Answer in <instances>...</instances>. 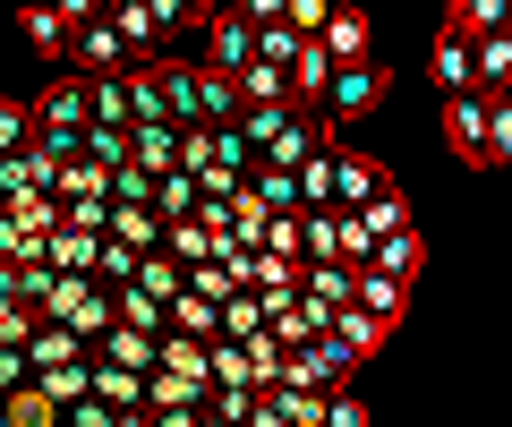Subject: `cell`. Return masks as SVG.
Listing matches in <instances>:
<instances>
[{
	"instance_id": "7",
	"label": "cell",
	"mask_w": 512,
	"mask_h": 427,
	"mask_svg": "<svg viewBox=\"0 0 512 427\" xmlns=\"http://www.w3.org/2000/svg\"><path fill=\"white\" fill-rule=\"evenodd\" d=\"M376 188H384V163H367V154H350V146H342V129H333V188H325V197H333V205L350 214V205H367Z\"/></svg>"
},
{
	"instance_id": "1",
	"label": "cell",
	"mask_w": 512,
	"mask_h": 427,
	"mask_svg": "<svg viewBox=\"0 0 512 427\" xmlns=\"http://www.w3.org/2000/svg\"><path fill=\"white\" fill-rule=\"evenodd\" d=\"M384 94H393V69H384L376 52H359V60H333L325 94H316V103H325V129H350V120H367V112L384 103Z\"/></svg>"
},
{
	"instance_id": "9",
	"label": "cell",
	"mask_w": 512,
	"mask_h": 427,
	"mask_svg": "<svg viewBox=\"0 0 512 427\" xmlns=\"http://www.w3.org/2000/svg\"><path fill=\"white\" fill-rule=\"evenodd\" d=\"M60 402L43 393V376H18V385H0V427H52Z\"/></svg>"
},
{
	"instance_id": "22",
	"label": "cell",
	"mask_w": 512,
	"mask_h": 427,
	"mask_svg": "<svg viewBox=\"0 0 512 427\" xmlns=\"http://www.w3.org/2000/svg\"><path fill=\"white\" fill-rule=\"evenodd\" d=\"M231 112H239V77L197 60V120H231Z\"/></svg>"
},
{
	"instance_id": "4",
	"label": "cell",
	"mask_w": 512,
	"mask_h": 427,
	"mask_svg": "<svg viewBox=\"0 0 512 427\" xmlns=\"http://www.w3.org/2000/svg\"><path fill=\"white\" fill-rule=\"evenodd\" d=\"M444 146H453L461 163H487V86L444 94Z\"/></svg>"
},
{
	"instance_id": "21",
	"label": "cell",
	"mask_w": 512,
	"mask_h": 427,
	"mask_svg": "<svg viewBox=\"0 0 512 427\" xmlns=\"http://www.w3.org/2000/svg\"><path fill=\"white\" fill-rule=\"evenodd\" d=\"M18 35L26 43H35V52H69V18H60V9H52V0H26V9H18Z\"/></svg>"
},
{
	"instance_id": "20",
	"label": "cell",
	"mask_w": 512,
	"mask_h": 427,
	"mask_svg": "<svg viewBox=\"0 0 512 427\" xmlns=\"http://www.w3.org/2000/svg\"><path fill=\"white\" fill-rule=\"evenodd\" d=\"M239 103H291V69L282 60H239Z\"/></svg>"
},
{
	"instance_id": "31",
	"label": "cell",
	"mask_w": 512,
	"mask_h": 427,
	"mask_svg": "<svg viewBox=\"0 0 512 427\" xmlns=\"http://www.w3.org/2000/svg\"><path fill=\"white\" fill-rule=\"evenodd\" d=\"M146 9H154V26H163V35H171V26H197V18H205V0H146Z\"/></svg>"
},
{
	"instance_id": "15",
	"label": "cell",
	"mask_w": 512,
	"mask_h": 427,
	"mask_svg": "<svg viewBox=\"0 0 512 427\" xmlns=\"http://www.w3.org/2000/svg\"><path fill=\"white\" fill-rule=\"evenodd\" d=\"M60 359H86V334H69L60 316H35V334H26V368H60Z\"/></svg>"
},
{
	"instance_id": "12",
	"label": "cell",
	"mask_w": 512,
	"mask_h": 427,
	"mask_svg": "<svg viewBox=\"0 0 512 427\" xmlns=\"http://www.w3.org/2000/svg\"><path fill=\"white\" fill-rule=\"evenodd\" d=\"M427 77H436L444 94L478 86V69H470V35H461V26H444V35H436V52H427Z\"/></svg>"
},
{
	"instance_id": "8",
	"label": "cell",
	"mask_w": 512,
	"mask_h": 427,
	"mask_svg": "<svg viewBox=\"0 0 512 427\" xmlns=\"http://www.w3.org/2000/svg\"><path fill=\"white\" fill-rule=\"evenodd\" d=\"M350 299H359L367 316H384V325H402V316H410V282L376 274V265H350Z\"/></svg>"
},
{
	"instance_id": "29",
	"label": "cell",
	"mask_w": 512,
	"mask_h": 427,
	"mask_svg": "<svg viewBox=\"0 0 512 427\" xmlns=\"http://www.w3.org/2000/svg\"><path fill=\"white\" fill-rule=\"evenodd\" d=\"M35 316L43 308H26V299H0V342H26V334H35Z\"/></svg>"
},
{
	"instance_id": "6",
	"label": "cell",
	"mask_w": 512,
	"mask_h": 427,
	"mask_svg": "<svg viewBox=\"0 0 512 427\" xmlns=\"http://www.w3.org/2000/svg\"><path fill=\"white\" fill-rule=\"evenodd\" d=\"M325 137H333V129H325V120H316V112H308V103H291V112H282V129H274V137H265V163H282V171H291V163H308V154H316V146H325Z\"/></svg>"
},
{
	"instance_id": "30",
	"label": "cell",
	"mask_w": 512,
	"mask_h": 427,
	"mask_svg": "<svg viewBox=\"0 0 512 427\" xmlns=\"http://www.w3.org/2000/svg\"><path fill=\"white\" fill-rule=\"evenodd\" d=\"M325 18H333V0H282V26H299V35H316Z\"/></svg>"
},
{
	"instance_id": "23",
	"label": "cell",
	"mask_w": 512,
	"mask_h": 427,
	"mask_svg": "<svg viewBox=\"0 0 512 427\" xmlns=\"http://www.w3.org/2000/svg\"><path fill=\"white\" fill-rule=\"evenodd\" d=\"M444 26H461V35H487V26H512V0H444Z\"/></svg>"
},
{
	"instance_id": "26",
	"label": "cell",
	"mask_w": 512,
	"mask_h": 427,
	"mask_svg": "<svg viewBox=\"0 0 512 427\" xmlns=\"http://www.w3.org/2000/svg\"><path fill=\"white\" fill-rule=\"evenodd\" d=\"M35 376H43V393H52V402H77V393L94 385V368H86V359H60V368H35Z\"/></svg>"
},
{
	"instance_id": "10",
	"label": "cell",
	"mask_w": 512,
	"mask_h": 427,
	"mask_svg": "<svg viewBox=\"0 0 512 427\" xmlns=\"http://www.w3.org/2000/svg\"><path fill=\"white\" fill-rule=\"evenodd\" d=\"M316 43H325L333 60H359V52H376V26H367V9H342V0H333V18L316 26Z\"/></svg>"
},
{
	"instance_id": "16",
	"label": "cell",
	"mask_w": 512,
	"mask_h": 427,
	"mask_svg": "<svg viewBox=\"0 0 512 427\" xmlns=\"http://www.w3.org/2000/svg\"><path fill=\"white\" fill-rule=\"evenodd\" d=\"M35 129H86V77H77V69L35 103Z\"/></svg>"
},
{
	"instance_id": "18",
	"label": "cell",
	"mask_w": 512,
	"mask_h": 427,
	"mask_svg": "<svg viewBox=\"0 0 512 427\" xmlns=\"http://www.w3.org/2000/svg\"><path fill=\"white\" fill-rule=\"evenodd\" d=\"M103 231H111V240H128V248H163V214H154V205H120V197H111Z\"/></svg>"
},
{
	"instance_id": "11",
	"label": "cell",
	"mask_w": 512,
	"mask_h": 427,
	"mask_svg": "<svg viewBox=\"0 0 512 427\" xmlns=\"http://www.w3.org/2000/svg\"><path fill=\"white\" fill-rule=\"evenodd\" d=\"M367 265H376V274H393V282H419V265H427L419 223H410V231H384V240L367 248Z\"/></svg>"
},
{
	"instance_id": "19",
	"label": "cell",
	"mask_w": 512,
	"mask_h": 427,
	"mask_svg": "<svg viewBox=\"0 0 512 427\" xmlns=\"http://www.w3.org/2000/svg\"><path fill=\"white\" fill-rule=\"evenodd\" d=\"M325 77H333V52H325V43H299V52H291V103H308V112H316V94H325Z\"/></svg>"
},
{
	"instance_id": "34",
	"label": "cell",
	"mask_w": 512,
	"mask_h": 427,
	"mask_svg": "<svg viewBox=\"0 0 512 427\" xmlns=\"http://www.w3.org/2000/svg\"><path fill=\"white\" fill-rule=\"evenodd\" d=\"M205 9H214V0H205Z\"/></svg>"
},
{
	"instance_id": "17",
	"label": "cell",
	"mask_w": 512,
	"mask_h": 427,
	"mask_svg": "<svg viewBox=\"0 0 512 427\" xmlns=\"http://www.w3.org/2000/svg\"><path fill=\"white\" fill-rule=\"evenodd\" d=\"M325 334L342 342V351H359V359H367V351H376L384 334H393V325H384V316H367L359 299H342V308H333V325H325Z\"/></svg>"
},
{
	"instance_id": "5",
	"label": "cell",
	"mask_w": 512,
	"mask_h": 427,
	"mask_svg": "<svg viewBox=\"0 0 512 427\" xmlns=\"http://www.w3.org/2000/svg\"><path fill=\"white\" fill-rule=\"evenodd\" d=\"M86 368H94V393L111 402V419H120V427L146 419V368H120V359H94V351H86Z\"/></svg>"
},
{
	"instance_id": "32",
	"label": "cell",
	"mask_w": 512,
	"mask_h": 427,
	"mask_svg": "<svg viewBox=\"0 0 512 427\" xmlns=\"http://www.w3.org/2000/svg\"><path fill=\"white\" fill-rule=\"evenodd\" d=\"M52 9H60V18L77 26V18H94V9H103V0H52Z\"/></svg>"
},
{
	"instance_id": "33",
	"label": "cell",
	"mask_w": 512,
	"mask_h": 427,
	"mask_svg": "<svg viewBox=\"0 0 512 427\" xmlns=\"http://www.w3.org/2000/svg\"><path fill=\"white\" fill-rule=\"evenodd\" d=\"M504 94H512V69H504Z\"/></svg>"
},
{
	"instance_id": "25",
	"label": "cell",
	"mask_w": 512,
	"mask_h": 427,
	"mask_svg": "<svg viewBox=\"0 0 512 427\" xmlns=\"http://www.w3.org/2000/svg\"><path fill=\"white\" fill-rule=\"evenodd\" d=\"M239 351H248V376H256V385H274V376H282V342H274V325L239 334Z\"/></svg>"
},
{
	"instance_id": "13",
	"label": "cell",
	"mask_w": 512,
	"mask_h": 427,
	"mask_svg": "<svg viewBox=\"0 0 512 427\" xmlns=\"http://www.w3.org/2000/svg\"><path fill=\"white\" fill-rule=\"evenodd\" d=\"M103 18L120 26V43H128V52H137V60H154V52H163V43H171L163 26H154V9H146V0H111Z\"/></svg>"
},
{
	"instance_id": "24",
	"label": "cell",
	"mask_w": 512,
	"mask_h": 427,
	"mask_svg": "<svg viewBox=\"0 0 512 427\" xmlns=\"http://www.w3.org/2000/svg\"><path fill=\"white\" fill-rule=\"evenodd\" d=\"M487 163H512V94L487 86Z\"/></svg>"
},
{
	"instance_id": "28",
	"label": "cell",
	"mask_w": 512,
	"mask_h": 427,
	"mask_svg": "<svg viewBox=\"0 0 512 427\" xmlns=\"http://www.w3.org/2000/svg\"><path fill=\"white\" fill-rule=\"evenodd\" d=\"M325 427H367V402L342 393V385H325Z\"/></svg>"
},
{
	"instance_id": "3",
	"label": "cell",
	"mask_w": 512,
	"mask_h": 427,
	"mask_svg": "<svg viewBox=\"0 0 512 427\" xmlns=\"http://www.w3.org/2000/svg\"><path fill=\"white\" fill-rule=\"evenodd\" d=\"M239 60H256V18L239 0H214L205 9V69H239Z\"/></svg>"
},
{
	"instance_id": "35",
	"label": "cell",
	"mask_w": 512,
	"mask_h": 427,
	"mask_svg": "<svg viewBox=\"0 0 512 427\" xmlns=\"http://www.w3.org/2000/svg\"><path fill=\"white\" fill-rule=\"evenodd\" d=\"M103 9H111V0H103Z\"/></svg>"
},
{
	"instance_id": "27",
	"label": "cell",
	"mask_w": 512,
	"mask_h": 427,
	"mask_svg": "<svg viewBox=\"0 0 512 427\" xmlns=\"http://www.w3.org/2000/svg\"><path fill=\"white\" fill-rule=\"evenodd\" d=\"M26 137H35V103H18V94H0V154H18Z\"/></svg>"
},
{
	"instance_id": "2",
	"label": "cell",
	"mask_w": 512,
	"mask_h": 427,
	"mask_svg": "<svg viewBox=\"0 0 512 427\" xmlns=\"http://www.w3.org/2000/svg\"><path fill=\"white\" fill-rule=\"evenodd\" d=\"M60 60H69L77 77H103V69H137V52H128V43H120V26H111L103 9L69 26V52H60Z\"/></svg>"
},
{
	"instance_id": "14",
	"label": "cell",
	"mask_w": 512,
	"mask_h": 427,
	"mask_svg": "<svg viewBox=\"0 0 512 427\" xmlns=\"http://www.w3.org/2000/svg\"><path fill=\"white\" fill-rule=\"evenodd\" d=\"M86 351H94V359H120V368H154V334H146V325H120V316H111Z\"/></svg>"
}]
</instances>
